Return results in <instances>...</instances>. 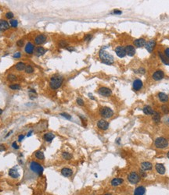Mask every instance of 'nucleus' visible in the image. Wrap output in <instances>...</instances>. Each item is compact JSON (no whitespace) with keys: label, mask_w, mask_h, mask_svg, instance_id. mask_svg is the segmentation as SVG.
<instances>
[{"label":"nucleus","mask_w":169,"mask_h":195,"mask_svg":"<svg viewBox=\"0 0 169 195\" xmlns=\"http://www.w3.org/2000/svg\"><path fill=\"white\" fill-rule=\"evenodd\" d=\"M99 56L100 58V60L103 63L106 65H112L114 62V56L110 54L104 49H101L99 52Z\"/></svg>","instance_id":"1"},{"label":"nucleus","mask_w":169,"mask_h":195,"mask_svg":"<svg viewBox=\"0 0 169 195\" xmlns=\"http://www.w3.org/2000/svg\"><path fill=\"white\" fill-rule=\"evenodd\" d=\"M64 77L60 75H54L52 76L49 81V86L52 90H56L63 84Z\"/></svg>","instance_id":"2"},{"label":"nucleus","mask_w":169,"mask_h":195,"mask_svg":"<svg viewBox=\"0 0 169 195\" xmlns=\"http://www.w3.org/2000/svg\"><path fill=\"white\" fill-rule=\"evenodd\" d=\"M29 169H30L31 172H33L35 174H36L38 176H41L44 171V168L42 167V165L35 161H31L30 162Z\"/></svg>","instance_id":"3"},{"label":"nucleus","mask_w":169,"mask_h":195,"mask_svg":"<svg viewBox=\"0 0 169 195\" xmlns=\"http://www.w3.org/2000/svg\"><path fill=\"white\" fill-rule=\"evenodd\" d=\"M154 145L157 148L164 149L168 146V141L164 137H157L154 141Z\"/></svg>","instance_id":"4"},{"label":"nucleus","mask_w":169,"mask_h":195,"mask_svg":"<svg viewBox=\"0 0 169 195\" xmlns=\"http://www.w3.org/2000/svg\"><path fill=\"white\" fill-rule=\"evenodd\" d=\"M99 114L104 119H110L114 116V111L109 107H103L100 108Z\"/></svg>","instance_id":"5"},{"label":"nucleus","mask_w":169,"mask_h":195,"mask_svg":"<svg viewBox=\"0 0 169 195\" xmlns=\"http://www.w3.org/2000/svg\"><path fill=\"white\" fill-rule=\"evenodd\" d=\"M128 180L130 184H137L140 180V176L136 172H132L128 174Z\"/></svg>","instance_id":"6"},{"label":"nucleus","mask_w":169,"mask_h":195,"mask_svg":"<svg viewBox=\"0 0 169 195\" xmlns=\"http://www.w3.org/2000/svg\"><path fill=\"white\" fill-rule=\"evenodd\" d=\"M98 93L103 97H109L112 94V91L108 87H102L98 90Z\"/></svg>","instance_id":"7"},{"label":"nucleus","mask_w":169,"mask_h":195,"mask_svg":"<svg viewBox=\"0 0 169 195\" xmlns=\"http://www.w3.org/2000/svg\"><path fill=\"white\" fill-rule=\"evenodd\" d=\"M97 127L101 130H106L109 128V123L105 119H99L97 122Z\"/></svg>","instance_id":"8"},{"label":"nucleus","mask_w":169,"mask_h":195,"mask_svg":"<svg viewBox=\"0 0 169 195\" xmlns=\"http://www.w3.org/2000/svg\"><path fill=\"white\" fill-rule=\"evenodd\" d=\"M164 77V73L161 70H157V71L154 72L152 75V78L156 81H161V80H162Z\"/></svg>","instance_id":"9"},{"label":"nucleus","mask_w":169,"mask_h":195,"mask_svg":"<svg viewBox=\"0 0 169 195\" xmlns=\"http://www.w3.org/2000/svg\"><path fill=\"white\" fill-rule=\"evenodd\" d=\"M47 38L45 34H38L35 38V42L36 45H42L46 42Z\"/></svg>","instance_id":"10"},{"label":"nucleus","mask_w":169,"mask_h":195,"mask_svg":"<svg viewBox=\"0 0 169 195\" xmlns=\"http://www.w3.org/2000/svg\"><path fill=\"white\" fill-rule=\"evenodd\" d=\"M124 49H125V52H126V55H128V56H134L135 54V47L132 45H127L125 48H124Z\"/></svg>","instance_id":"11"},{"label":"nucleus","mask_w":169,"mask_h":195,"mask_svg":"<svg viewBox=\"0 0 169 195\" xmlns=\"http://www.w3.org/2000/svg\"><path fill=\"white\" fill-rule=\"evenodd\" d=\"M115 52L118 57L120 58H124L126 55V52H125V49L123 46H117L116 49H115Z\"/></svg>","instance_id":"12"},{"label":"nucleus","mask_w":169,"mask_h":195,"mask_svg":"<svg viewBox=\"0 0 169 195\" xmlns=\"http://www.w3.org/2000/svg\"><path fill=\"white\" fill-rule=\"evenodd\" d=\"M25 52L28 55H31L35 52V45L31 42H28L25 45Z\"/></svg>","instance_id":"13"},{"label":"nucleus","mask_w":169,"mask_h":195,"mask_svg":"<svg viewBox=\"0 0 169 195\" xmlns=\"http://www.w3.org/2000/svg\"><path fill=\"white\" fill-rule=\"evenodd\" d=\"M156 46V41L154 40H150L148 42L146 43V45H145V47H146V49L149 52H152L153 49L155 48Z\"/></svg>","instance_id":"14"},{"label":"nucleus","mask_w":169,"mask_h":195,"mask_svg":"<svg viewBox=\"0 0 169 195\" xmlns=\"http://www.w3.org/2000/svg\"><path fill=\"white\" fill-rule=\"evenodd\" d=\"M132 87H133V89H134L135 91H139L142 87H143V81L139 79L135 80V81H133Z\"/></svg>","instance_id":"15"},{"label":"nucleus","mask_w":169,"mask_h":195,"mask_svg":"<svg viewBox=\"0 0 169 195\" xmlns=\"http://www.w3.org/2000/svg\"><path fill=\"white\" fill-rule=\"evenodd\" d=\"M133 43H134V45L135 47H137V48H142V47L145 46L146 42L144 38H139V39H135Z\"/></svg>","instance_id":"16"},{"label":"nucleus","mask_w":169,"mask_h":195,"mask_svg":"<svg viewBox=\"0 0 169 195\" xmlns=\"http://www.w3.org/2000/svg\"><path fill=\"white\" fill-rule=\"evenodd\" d=\"M153 165L150 162H143L141 163V169L143 171H150L152 169Z\"/></svg>","instance_id":"17"},{"label":"nucleus","mask_w":169,"mask_h":195,"mask_svg":"<svg viewBox=\"0 0 169 195\" xmlns=\"http://www.w3.org/2000/svg\"><path fill=\"white\" fill-rule=\"evenodd\" d=\"M155 169H156V171L159 174H161V175H163V174L165 173V167L164 165L161 164V163H157L155 165Z\"/></svg>","instance_id":"18"},{"label":"nucleus","mask_w":169,"mask_h":195,"mask_svg":"<svg viewBox=\"0 0 169 195\" xmlns=\"http://www.w3.org/2000/svg\"><path fill=\"white\" fill-rule=\"evenodd\" d=\"M61 174L64 177H70L73 175V171L70 168H63L61 169Z\"/></svg>","instance_id":"19"},{"label":"nucleus","mask_w":169,"mask_h":195,"mask_svg":"<svg viewBox=\"0 0 169 195\" xmlns=\"http://www.w3.org/2000/svg\"><path fill=\"white\" fill-rule=\"evenodd\" d=\"M54 138H55V135L51 132L46 133V134L43 135V140L46 141V142H51Z\"/></svg>","instance_id":"20"},{"label":"nucleus","mask_w":169,"mask_h":195,"mask_svg":"<svg viewBox=\"0 0 169 195\" xmlns=\"http://www.w3.org/2000/svg\"><path fill=\"white\" fill-rule=\"evenodd\" d=\"M10 28V24L6 20H0V31H6Z\"/></svg>","instance_id":"21"},{"label":"nucleus","mask_w":169,"mask_h":195,"mask_svg":"<svg viewBox=\"0 0 169 195\" xmlns=\"http://www.w3.org/2000/svg\"><path fill=\"white\" fill-rule=\"evenodd\" d=\"M9 176L13 179H17V178H19L20 173H18L17 169L13 168V169H10V170H9Z\"/></svg>","instance_id":"22"},{"label":"nucleus","mask_w":169,"mask_h":195,"mask_svg":"<svg viewBox=\"0 0 169 195\" xmlns=\"http://www.w3.org/2000/svg\"><path fill=\"white\" fill-rule=\"evenodd\" d=\"M124 183V179L121 178H114L111 181V184L113 187H117L121 185Z\"/></svg>","instance_id":"23"},{"label":"nucleus","mask_w":169,"mask_h":195,"mask_svg":"<svg viewBox=\"0 0 169 195\" xmlns=\"http://www.w3.org/2000/svg\"><path fill=\"white\" fill-rule=\"evenodd\" d=\"M46 50L44 49L43 47H41V46L37 47V48L35 49V55H36V56H38V57L43 55L46 53Z\"/></svg>","instance_id":"24"},{"label":"nucleus","mask_w":169,"mask_h":195,"mask_svg":"<svg viewBox=\"0 0 169 195\" xmlns=\"http://www.w3.org/2000/svg\"><path fill=\"white\" fill-rule=\"evenodd\" d=\"M145 193H146V188L143 186H140V187L135 188L134 191V195H144Z\"/></svg>","instance_id":"25"},{"label":"nucleus","mask_w":169,"mask_h":195,"mask_svg":"<svg viewBox=\"0 0 169 195\" xmlns=\"http://www.w3.org/2000/svg\"><path fill=\"white\" fill-rule=\"evenodd\" d=\"M143 113H144V114L147 115V116H151V115L153 116V114L154 113V111L151 106L146 105V106H144V108H143Z\"/></svg>","instance_id":"26"},{"label":"nucleus","mask_w":169,"mask_h":195,"mask_svg":"<svg viewBox=\"0 0 169 195\" xmlns=\"http://www.w3.org/2000/svg\"><path fill=\"white\" fill-rule=\"evenodd\" d=\"M158 98L162 103H166L168 101V96L164 92L158 93Z\"/></svg>","instance_id":"27"},{"label":"nucleus","mask_w":169,"mask_h":195,"mask_svg":"<svg viewBox=\"0 0 169 195\" xmlns=\"http://www.w3.org/2000/svg\"><path fill=\"white\" fill-rule=\"evenodd\" d=\"M35 158H36L39 161H43L44 159H45V155H44V153L41 152V151H37V152H35Z\"/></svg>","instance_id":"28"},{"label":"nucleus","mask_w":169,"mask_h":195,"mask_svg":"<svg viewBox=\"0 0 169 195\" xmlns=\"http://www.w3.org/2000/svg\"><path fill=\"white\" fill-rule=\"evenodd\" d=\"M158 55H159L160 59H161V60L162 63H164V64L168 65H168H169V60L165 56V55L163 54L161 52H158Z\"/></svg>","instance_id":"29"},{"label":"nucleus","mask_w":169,"mask_h":195,"mask_svg":"<svg viewBox=\"0 0 169 195\" xmlns=\"http://www.w3.org/2000/svg\"><path fill=\"white\" fill-rule=\"evenodd\" d=\"M25 67H26V65L23 62H18V63L15 65V68L18 71H23V70H24Z\"/></svg>","instance_id":"30"},{"label":"nucleus","mask_w":169,"mask_h":195,"mask_svg":"<svg viewBox=\"0 0 169 195\" xmlns=\"http://www.w3.org/2000/svg\"><path fill=\"white\" fill-rule=\"evenodd\" d=\"M153 121L155 123H158L161 121V115L157 112H154L153 114Z\"/></svg>","instance_id":"31"},{"label":"nucleus","mask_w":169,"mask_h":195,"mask_svg":"<svg viewBox=\"0 0 169 195\" xmlns=\"http://www.w3.org/2000/svg\"><path fill=\"white\" fill-rule=\"evenodd\" d=\"M62 158L65 160H70L72 158H73V155L70 154L69 152H64L62 153Z\"/></svg>","instance_id":"32"},{"label":"nucleus","mask_w":169,"mask_h":195,"mask_svg":"<svg viewBox=\"0 0 169 195\" xmlns=\"http://www.w3.org/2000/svg\"><path fill=\"white\" fill-rule=\"evenodd\" d=\"M25 73H28V74H30V73H32L34 72V68L32 67L31 65H28V66H26L25 67Z\"/></svg>","instance_id":"33"},{"label":"nucleus","mask_w":169,"mask_h":195,"mask_svg":"<svg viewBox=\"0 0 169 195\" xmlns=\"http://www.w3.org/2000/svg\"><path fill=\"white\" fill-rule=\"evenodd\" d=\"M7 80H8V81H10V82H13V81H17V77L14 74H12V73H11V74H9L7 76Z\"/></svg>","instance_id":"34"},{"label":"nucleus","mask_w":169,"mask_h":195,"mask_svg":"<svg viewBox=\"0 0 169 195\" xmlns=\"http://www.w3.org/2000/svg\"><path fill=\"white\" fill-rule=\"evenodd\" d=\"M9 87H10L11 90H13V91L20 90V84H10V86H9Z\"/></svg>","instance_id":"35"},{"label":"nucleus","mask_w":169,"mask_h":195,"mask_svg":"<svg viewBox=\"0 0 169 195\" xmlns=\"http://www.w3.org/2000/svg\"><path fill=\"white\" fill-rule=\"evenodd\" d=\"M59 47L60 48H67V42L66 41H61L59 42Z\"/></svg>","instance_id":"36"},{"label":"nucleus","mask_w":169,"mask_h":195,"mask_svg":"<svg viewBox=\"0 0 169 195\" xmlns=\"http://www.w3.org/2000/svg\"><path fill=\"white\" fill-rule=\"evenodd\" d=\"M10 25L12 27H13V28H16L17 25H18V22H17V20H10Z\"/></svg>","instance_id":"37"},{"label":"nucleus","mask_w":169,"mask_h":195,"mask_svg":"<svg viewBox=\"0 0 169 195\" xmlns=\"http://www.w3.org/2000/svg\"><path fill=\"white\" fill-rule=\"evenodd\" d=\"M161 110H162L163 113H165V114H168L169 113V108H168V106L165 105H163L161 106Z\"/></svg>","instance_id":"38"},{"label":"nucleus","mask_w":169,"mask_h":195,"mask_svg":"<svg viewBox=\"0 0 169 195\" xmlns=\"http://www.w3.org/2000/svg\"><path fill=\"white\" fill-rule=\"evenodd\" d=\"M76 102H77V104H78V105H80V106H83L85 105L84 100H83L82 98H78L77 100H76Z\"/></svg>","instance_id":"39"},{"label":"nucleus","mask_w":169,"mask_h":195,"mask_svg":"<svg viewBox=\"0 0 169 195\" xmlns=\"http://www.w3.org/2000/svg\"><path fill=\"white\" fill-rule=\"evenodd\" d=\"M13 13H12V12H8V13H6V17L7 19L9 20H12L13 19Z\"/></svg>","instance_id":"40"},{"label":"nucleus","mask_w":169,"mask_h":195,"mask_svg":"<svg viewBox=\"0 0 169 195\" xmlns=\"http://www.w3.org/2000/svg\"><path fill=\"white\" fill-rule=\"evenodd\" d=\"M60 116H62L63 117L66 118L67 119H71V116L67 113H60Z\"/></svg>","instance_id":"41"},{"label":"nucleus","mask_w":169,"mask_h":195,"mask_svg":"<svg viewBox=\"0 0 169 195\" xmlns=\"http://www.w3.org/2000/svg\"><path fill=\"white\" fill-rule=\"evenodd\" d=\"M23 45H24V41H23V40H22V39H20L17 41V45L18 47H23Z\"/></svg>","instance_id":"42"},{"label":"nucleus","mask_w":169,"mask_h":195,"mask_svg":"<svg viewBox=\"0 0 169 195\" xmlns=\"http://www.w3.org/2000/svg\"><path fill=\"white\" fill-rule=\"evenodd\" d=\"M91 39H93V35L90 34H86L85 36L84 37V40L85 41H90Z\"/></svg>","instance_id":"43"},{"label":"nucleus","mask_w":169,"mask_h":195,"mask_svg":"<svg viewBox=\"0 0 169 195\" xmlns=\"http://www.w3.org/2000/svg\"><path fill=\"white\" fill-rule=\"evenodd\" d=\"M12 147H13V149H15V150H18L20 148L18 144H17V141H14V142H13V144H12Z\"/></svg>","instance_id":"44"},{"label":"nucleus","mask_w":169,"mask_h":195,"mask_svg":"<svg viewBox=\"0 0 169 195\" xmlns=\"http://www.w3.org/2000/svg\"><path fill=\"white\" fill-rule=\"evenodd\" d=\"M20 57H21V53H20V52H17L13 54L14 59H20Z\"/></svg>","instance_id":"45"},{"label":"nucleus","mask_w":169,"mask_h":195,"mask_svg":"<svg viewBox=\"0 0 169 195\" xmlns=\"http://www.w3.org/2000/svg\"><path fill=\"white\" fill-rule=\"evenodd\" d=\"M24 137H25V136L23 134H20L18 136V141H19V142H21L23 139H24Z\"/></svg>","instance_id":"46"},{"label":"nucleus","mask_w":169,"mask_h":195,"mask_svg":"<svg viewBox=\"0 0 169 195\" xmlns=\"http://www.w3.org/2000/svg\"><path fill=\"white\" fill-rule=\"evenodd\" d=\"M164 55H165V56L169 60V48H167L164 50Z\"/></svg>","instance_id":"47"},{"label":"nucleus","mask_w":169,"mask_h":195,"mask_svg":"<svg viewBox=\"0 0 169 195\" xmlns=\"http://www.w3.org/2000/svg\"><path fill=\"white\" fill-rule=\"evenodd\" d=\"M6 150V147H5L4 144H0V152H4Z\"/></svg>","instance_id":"48"},{"label":"nucleus","mask_w":169,"mask_h":195,"mask_svg":"<svg viewBox=\"0 0 169 195\" xmlns=\"http://www.w3.org/2000/svg\"><path fill=\"white\" fill-rule=\"evenodd\" d=\"M121 13H122V12L120 10H114V11H113V13L117 14V15H120V14H121Z\"/></svg>","instance_id":"49"},{"label":"nucleus","mask_w":169,"mask_h":195,"mask_svg":"<svg viewBox=\"0 0 169 195\" xmlns=\"http://www.w3.org/2000/svg\"><path fill=\"white\" fill-rule=\"evenodd\" d=\"M140 176H143V177H146V173H145V171H143V169H141L140 170V175H139Z\"/></svg>","instance_id":"50"},{"label":"nucleus","mask_w":169,"mask_h":195,"mask_svg":"<svg viewBox=\"0 0 169 195\" xmlns=\"http://www.w3.org/2000/svg\"><path fill=\"white\" fill-rule=\"evenodd\" d=\"M66 49L68 50V51H70V52H73V51H75V48H73V47H69V46H67Z\"/></svg>","instance_id":"51"},{"label":"nucleus","mask_w":169,"mask_h":195,"mask_svg":"<svg viewBox=\"0 0 169 195\" xmlns=\"http://www.w3.org/2000/svg\"><path fill=\"white\" fill-rule=\"evenodd\" d=\"M32 133H33V130H30V131H29V132L28 133V134H27V137H30V136L32 134Z\"/></svg>","instance_id":"52"},{"label":"nucleus","mask_w":169,"mask_h":195,"mask_svg":"<svg viewBox=\"0 0 169 195\" xmlns=\"http://www.w3.org/2000/svg\"><path fill=\"white\" fill-rule=\"evenodd\" d=\"M12 133H13V130H10V132H9V133H8V134H7V135H6V137H9V136H10V134H12Z\"/></svg>","instance_id":"53"},{"label":"nucleus","mask_w":169,"mask_h":195,"mask_svg":"<svg viewBox=\"0 0 169 195\" xmlns=\"http://www.w3.org/2000/svg\"><path fill=\"white\" fill-rule=\"evenodd\" d=\"M2 112H3V111H2V109L0 108V115H2Z\"/></svg>","instance_id":"54"},{"label":"nucleus","mask_w":169,"mask_h":195,"mask_svg":"<svg viewBox=\"0 0 169 195\" xmlns=\"http://www.w3.org/2000/svg\"><path fill=\"white\" fill-rule=\"evenodd\" d=\"M167 157H168V158H169V152H168V154H167Z\"/></svg>","instance_id":"55"},{"label":"nucleus","mask_w":169,"mask_h":195,"mask_svg":"<svg viewBox=\"0 0 169 195\" xmlns=\"http://www.w3.org/2000/svg\"><path fill=\"white\" fill-rule=\"evenodd\" d=\"M104 195H112L111 194H104Z\"/></svg>","instance_id":"56"},{"label":"nucleus","mask_w":169,"mask_h":195,"mask_svg":"<svg viewBox=\"0 0 169 195\" xmlns=\"http://www.w3.org/2000/svg\"><path fill=\"white\" fill-rule=\"evenodd\" d=\"M168 122H169V119H168Z\"/></svg>","instance_id":"57"}]
</instances>
